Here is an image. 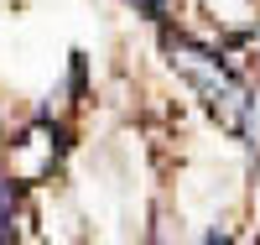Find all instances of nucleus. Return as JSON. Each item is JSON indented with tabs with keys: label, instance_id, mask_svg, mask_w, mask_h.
Listing matches in <instances>:
<instances>
[{
	"label": "nucleus",
	"instance_id": "nucleus-1",
	"mask_svg": "<svg viewBox=\"0 0 260 245\" xmlns=\"http://www.w3.org/2000/svg\"><path fill=\"white\" fill-rule=\"evenodd\" d=\"M0 245H16V198H11V188H0Z\"/></svg>",
	"mask_w": 260,
	"mask_h": 245
}]
</instances>
